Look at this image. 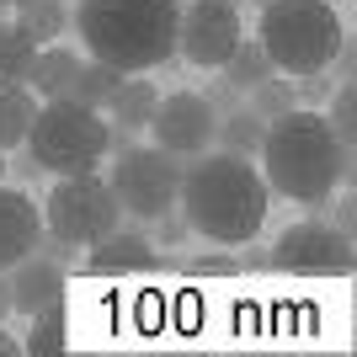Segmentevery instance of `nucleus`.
Returning a JSON list of instances; mask_svg holds the SVG:
<instances>
[{"label": "nucleus", "mask_w": 357, "mask_h": 357, "mask_svg": "<svg viewBox=\"0 0 357 357\" xmlns=\"http://www.w3.org/2000/svg\"><path fill=\"white\" fill-rule=\"evenodd\" d=\"M245 107H251L261 123H272V118H283L288 107H298V96H294V80H283V75H267L261 86H251L245 91Z\"/></svg>", "instance_id": "obj_22"}, {"label": "nucleus", "mask_w": 357, "mask_h": 357, "mask_svg": "<svg viewBox=\"0 0 357 357\" xmlns=\"http://www.w3.org/2000/svg\"><path fill=\"white\" fill-rule=\"evenodd\" d=\"M86 272L91 278H123V272H149V267H160V256H155V245L144 240V229H112V235H102L96 245H86Z\"/></svg>", "instance_id": "obj_13"}, {"label": "nucleus", "mask_w": 357, "mask_h": 357, "mask_svg": "<svg viewBox=\"0 0 357 357\" xmlns=\"http://www.w3.org/2000/svg\"><path fill=\"white\" fill-rule=\"evenodd\" d=\"M6 283H11V314H38L48 304H64V288H70V267H59L54 256L27 251L16 267H6Z\"/></svg>", "instance_id": "obj_11"}, {"label": "nucleus", "mask_w": 357, "mask_h": 357, "mask_svg": "<svg viewBox=\"0 0 357 357\" xmlns=\"http://www.w3.org/2000/svg\"><path fill=\"white\" fill-rule=\"evenodd\" d=\"M32 118H38V96H32L22 80H16V86H0V149L27 144Z\"/></svg>", "instance_id": "obj_17"}, {"label": "nucleus", "mask_w": 357, "mask_h": 357, "mask_svg": "<svg viewBox=\"0 0 357 357\" xmlns=\"http://www.w3.org/2000/svg\"><path fill=\"white\" fill-rule=\"evenodd\" d=\"M331 134H336V144H342V155H352V144H357V91H352V80H342V86L331 91Z\"/></svg>", "instance_id": "obj_24"}, {"label": "nucleus", "mask_w": 357, "mask_h": 357, "mask_svg": "<svg viewBox=\"0 0 357 357\" xmlns=\"http://www.w3.org/2000/svg\"><path fill=\"white\" fill-rule=\"evenodd\" d=\"M187 272L192 278H235L240 261H229V256H197V261H187Z\"/></svg>", "instance_id": "obj_28"}, {"label": "nucleus", "mask_w": 357, "mask_h": 357, "mask_svg": "<svg viewBox=\"0 0 357 357\" xmlns=\"http://www.w3.org/2000/svg\"><path fill=\"white\" fill-rule=\"evenodd\" d=\"M75 70H80V54H75V48L43 43V48H38V59H32V70H27V91H32V96H43V102H54V96L70 91Z\"/></svg>", "instance_id": "obj_14"}, {"label": "nucleus", "mask_w": 357, "mask_h": 357, "mask_svg": "<svg viewBox=\"0 0 357 357\" xmlns=\"http://www.w3.org/2000/svg\"><path fill=\"white\" fill-rule=\"evenodd\" d=\"M123 149H134V128H123V123H107V155L118 160Z\"/></svg>", "instance_id": "obj_30"}, {"label": "nucleus", "mask_w": 357, "mask_h": 357, "mask_svg": "<svg viewBox=\"0 0 357 357\" xmlns=\"http://www.w3.org/2000/svg\"><path fill=\"white\" fill-rule=\"evenodd\" d=\"M0 6H16V0H0Z\"/></svg>", "instance_id": "obj_35"}, {"label": "nucleus", "mask_w": 357, "mask_h": 357, "mask_svg": "<svg viewBox=\"0 0 357 357\" xmlns=\"http://www.w3.org/2000/svg\"><path fill=\"white\" fill-rule=\"evenodd\" d=\"M107 187L118 192V208L128 213L134 224L155 219V213L176 208V192H181V160L165 155L160 144H134L112 160V176Z\"/></svg>", "instance_id": "obj_7"}, {"label": "nucleus", "mask_w": 357, "mask_h": 357, "mask_svg": "<svg viewBox=\"0 0 357 357\" xmlns=\"http://www.w3.org/2000/svg\"><path fill=\"white\" fill-rule=\"evenodd\" d=\"M155 107H160V91H155V80H134V75H123L118 91H112V102L102 107V112H112V123H123V128H149V118H155Z\"/></svg>", "instance_id": "obj_15"}, {"label": "nucleus", "mask_w": 357, "mask_h": 357, "mask_svg": "<svg viewBox=\"0 0 357 357\" xmlns=\"http://www.w3.org/2000/svg\"><path fill=\"white\" fill-rule=\"evenodd\" d=\"M213 128H219V112L203 102V91H171V96H160L155 118H149L155 144L176 160H192V155L213 149Z\"/></svg>", "instance_id": "obj_10"}, {"label": "nucleus", "mask_w": 357, "mask_h": 357, "mask_svg": "<svg viewBox=\"0 0 357 357\" xmlns=\"http://www.w3.org/2000/svg\"><path fill=\"white\" fill-rule=\"evenodd\" d=\"M272 267L294 272V278H342L352 272V240L336 235L326 219H298L278 235Z\"/></svg>", "instance_id": "obj_9"}, {"label": "nucleus", "mask_w": 357, "mask_h": 357, "mask_svg": "<svg viewBox=\"0 0 357 357\" xmlns=\"http://www.w3.org/2000/svg\"><path fill=\"white\" fill-rule=\"evenodd\" d=\"M176 11L181 0H80L70 27L91 48V59L123 75H144L176 59Z\"/></svg>", "instance_id": "obj_3"}, {"label": "nucleus", "mask_w": 357, "mask_h": 357, "mask_svg": "<svg viewBox=\"0 0 357 357\" xmlns=\"http://www.w3.org/2000/svg\"><path fill=\"white\" fill-rule=\"evenodd\" d=\"M118 224H123L118 192H112L107 176H96V171L59 176L54 192H48V203H43V229L70 240V245H96V240L112 235Z\"/></svg>", "instance_id": "obj_6"}, {"label": "nucleus", "mask_w": 357, "mask_h": 357, "mask_svg": "<svg viewBox=\"0 0 357 357\" xmlns=\"http://www.w3.org/2000/svg\"><path fill=\"white\" fill-rule=\"evenodd\" d=\"M22 352V342H16V336H6V326H0V357H16Z\"/></svg>", "instance_id": "obj_33"}, {"label": "nucleus", "mask_w": 357, "mask_h": 357, "mask_svg": "<svg viewBox=\"0 0 357 357\" xmlns=\"http://www.w3.org/2000/svg\"><path fill=\"white\" fill-rule=\"evenodd\" d=\"M22 149L48 176H80V171H96L107 160V123L102 112L70 102V96H54V102L38 107Z\"/></svg>", "instance_id": "obj_5"}, {"label": "nucleus", "mask_w": 357, "mask_h": 357, "mask_svg": "<svg viewBox=\"0 0 357 357\" xmlns=\"http://www.w3.org/2000/svg\"><path fill=\"white\" fill-rule=\"evenodd\" d=\"M176 208L187 213L192 235L213 240V245H245L267 224L272 192L251 160L224 155V149H203L192 160H181Z\"/></svg>", "instance_id": "obj_1"}, {"label": "nucleus", "mask_w": 357, "mask_h": 357, "mask_svg": "<svg viewBox=\"0 0 357 357\" xmlns=\"http://www.w3.org/2000/svg\"><path fill=\"white\" fill-rule=\"evenodd\" d=\"M240 38H245L240 6L229 0H187L176 11V59L192 70H219Z\"/></svg>", "instance_id": "obj_8"}, {"label": "nucleus", "mask_w": 357, "mask_h": 357, "mask_svg": "<svg viewBox=\"0 0 357 357\" xmlns=\"http://www.w3.org/2000/svg\"><path fill=\"white\" fill-rule=\"evenodd\" d=\"M203 102H208L213 112L224 118V112H235V107H245V91H235V86H229V80L219 75V80H208V91H203Z\"/></svg>", "instance_id": "obj_27"}, {"label": "nucleus", "mask_w": 357, "mask_h": 357, "mask_svg": "<svg viewBox=\"0 0 357 357\" xmlns=\"http://www.w3.org/2000/svg\"><path fill=\"white\" fill-rule=\"evenodd\" d=\"M347 38L342 16L331 0H267L256 43L267 48L278 75H314L331 70V54Z\"/></svg>", "instance_id": "obj_4"}, {"label": "nucleus", "mask_w": 357, "mask_h": 357, "mask_svg": "<svg viewBox=\"0 0 357 357\" xmlns=\"http://www.w3.org/2000/svg\"><path fill=\"white\" fill-rule=\"evenodd\" d=\"M16 27L43 48V43H54V38H64L70 6H64V0H16Z\"/></svg>", "instance_id": "obj_18"}, {"label": "nucleus", "mask_w": 357, "mask_h": 357, "mask_svg": "<svg viewBox=\"0 0 357 357\" xmlns=\"http://www.w3.org/2000/svg\"><path fill=\"white\" fill-rule=\"evenodd\" d=\"M38 235H43V213L22 187H6L0 181V272L16 267L27 251H38Z\"/></svg>", "instance_id": "obj_12"}, {"label": "nucleus", "mask_w": 357, "mask_h": 357, "mask_svg": "<svg viewBox=\"0 0 357 357\" xmlns=\"http://www.w3.org/2000/svg\"><path fill=\"white\" fill-rule=\"evenodd\" d=\"M256 160H261L267 192H283L304 208L326 203L336 187L352 181V155H342L331 123L310 107H288L283 118H272Z\"/></svg>", "instance_id": "obj_2"}, {"label": "nucleus", "mask_w": 357, "mask_h": 357, "mask_svg": "<svg viewBox=\"0 0 357 357\" xmlns=\"http://www.w3.org/2000/svg\"><path fill=\"white\" fill-rule=\"evenodd\" d=\"M219 75H224V80H229L235 91H251V86H261V80H267V75H278V70H272L267 48L256 43V38H240L235 54L219 64Z\"/></svg>", "instance_id": "obj_20"}, {"label": "nucleus", "mask_w": 357, "mask_h": 357, "mask_svg": "<svg viewBox=\"0 0 357 357\" xmlns=\"http://www.w3.org/2000/svg\"><path fill=\"white\" fill-rule=\"evenodd\" d=\"M118 80H123V70H112V64H102V59H80V70H75V80H70L64 96L80 102V107H91V112H102V107L112 102Z\"/></svg>", "instance_id": "obj_19"}, {"label": "nucleus", "mask_w": 357, "mask_h": 357, "mask_svg": "<svg viewBox=\"0 0 357 357\" xmlns=\"http://www.w3.org/2000/svg\"><path fill=\"white\" fill-rule=\"evenodd\" d=\"M245 245H251V251H245V267H272V251H261V245H256V240H245Z\"/></svg>", "instance_id": "obj_31"}, {"label": "nucleus", "mask_w": 357, "mask_h": 357, "mask_svg": "<svg viewBox=\"0 0 357 357\" xmlns=\"http://www.w3.org/2000/svg\"><path fill=\"white\" fill-rule=\"evenodd\" d=\"M6 314H11V283H6V272H0V326H6Z\"/></svg>", "instance_id": "obj_32"}, {"label": "nucleus", "mask_w": 357, "mask_h": 357, "mask_svg": "<svg viewBox=\"0 0 357 357\" xmlns=\"http://www.w3.org/2000/svg\"><path fill=\"white\" fill-rule=\"evenodd\" d=\"M331 64H336V80H352V70H357V48H352V38H342V43H336Z\"/></svg>", "instance_id": "obj_29"}, {"label": "nucleus", "mask_w": 357, "mask_h": 357, "mask_svg": "<svg viewBox=\"0 0 357 357\" xmlns=\"http://www.w3.org/2000/svg\"><path fill=\"white\" fill-rule=\"evenodd\" d=\"M22 352H32V357L64 352V304H48V310L32 314V331H27V342H22Z\"/></svg>", "instance_id": "obj_23"}, {"label": "nucleus", "mask_w": 357, "mask_h": 357, "mask_svg": "<svg viewBox=\"0 0 357 357\" xmlns=\"http://www.w3.org/2000/svg\"><path fill=\"white\" fill-rule=\"evenodd\" d=\"M342 86L331 70H314V75H294V96H298V107L304 102H331V91Z\"/></svg>", "instance_id": "obj_26"}, {"label": "nucleus", "mask_w": 357, "mask_h": 357, "mask_svg": "<svg viewBox=\"0 0 357 357\" xmlns=\"http://www.w3.org/2000/svg\"><path fill=\"white\" fill-rule=\"evenodd\" d=\"M32 59H38V43L16 22H0V86H16V80L27 86Z\"/></svg>", "instance_id": "obj_21"}, {"label": "nucleus", "mask_w": 357, "mask_h": 357, "mask_svg": "<svg viewBox=\"0 0 357 357\" xmlns=\"http://www.w3.org/2000/svg\"><path fill=\"white\" fill-rule=\"evenodd\" d=\"M0 181H6V149H0Z\"/></svg>", "instance_id": "obj_34"}, {"label": "nucleus", "mask_w": 357, "mask_h": 357, "mask_svg": "<svg viewBox=\"0 0 357 357\" xmlns=\"http://www.w3.org/2000/svg\"><path fill=\"white\" fill-rule=\"evenodd\" d=\"M261 139H267V123L256 118L251 107L224 112L219 128H213V149H224V155H240V160H256V155H261Z\"/></svg>", "instance_id": "obj_16"}, {"label": "nucleus", "mask_w": 357, "mask_h": 357, "mask_svg": "<svg viewBox=\"0 0 357 357\" xmlns=\"http://www.w3.org/2000/svg\"><path fill=\"white\" fill-rule=\"evenodd\" d=\"M187 235H192V224H187V213H181V208H165V213H155V219H144V240H149V245L176 251Z\"/></svg>", "instance_id": "obj_25"}]
</instances>
